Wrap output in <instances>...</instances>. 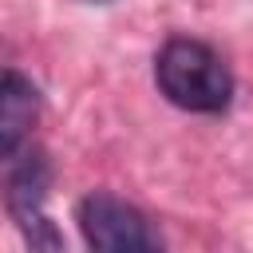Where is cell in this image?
Listing matches in <instances>:
<instances>
[{"label": "cell", "instance_id": "3", "mask_svg": "<svg viewBox=\"0 0 253 253\" xmlns=\"http://www.w3.org/2000/svg\"><path fill=\"white\" fill-rule=\"evenodd\" d=\"M36 115H40V91H36V83L8 67L4 79H0V154L4 158L20 154V146L32 134Z\"/></svg>", "mask_w": 253, "mask_h": 253}, {"label": "cell", "instance_id": "6", "mask_svg": "<svg viewBox=\"0 0 253 253\" xmlns=\"http://www.w3.org/2000/svg\"><path fill=\"white\" fill-rule=\"evenodd\" d=\"M95 4H107V0H95Z\"/></svg>", "mask_w": 253, "mask_h": 253}, {"label": "cell", "instance_id": "5", "mask_svg": "<svg viewBox=\"0 0 253 253\" xmlns=\"http://www.w3.org/2000/svg\"><path fill=\"white\" fill-rule=\"evenodd\" d=\"M20 233H24V241H28V253H67V245H63V237H59V229H55V221H51L47 213L24 221Z\"/></svg>", "mask_w": 253, "mask_h": 253}, {"label": "cell", "instance_id": "1", "mask_svg": "<svg viewBox=\"0 0 253 253\" xmlns=\"http://www.w3.org/2000/svg\"><path fill=\"white\" fill-rule=\"evenodd\" d=\"M158 91L194 115H221L233 99V75L202 40H170L154 59Z\"/></svg>", "mask_w": 253, "mask_h": 253}, {"label": "cell", "instance_id": "2", "mask_svg": "<svg viewBox=\"0 0 253 253\" xmlns=\"http://www.w3.org/2000/svg\"><path fill=\"white\" fill-rule=\"evenodd\" d=\"M75 217H79V233L91 253H162V237L154 221L138 206L107 190L87 194Z\"/></svg>", "mask_w": 253, "mask_h": 253}, {"label": "cell", "instance_id": "4", "mask_svg": "<svg viewBox=\"0 0 253 253\" xmlns=\"http://www.w3.org/2000/svg\"><path fill=\"white\" fill-rule=\"evenodd\" d=\"M47 182H51V166L43 150H24L20 158H12V174H8V210L16 217V225L32 221L43 213V198H47Z\"/></svg>", "mask_w": 253, "mask_h": 253}]
</instances>
